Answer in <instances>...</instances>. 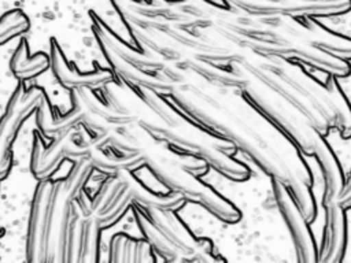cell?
Here are the masks:
<instances>
[{"mask_svg":"<svg viewBox=\"0 0 351 263\" xmlns=\"http://www.w3.org/2000/svg\"><path fill=\"white\" fill-rule=\"evenodd\" d=\"M49 67V55L37 52L34 55L29 53V45L26 40H21L14 55L10 60L11 73L18 79H32Z\"/></svg>","mask_w":351,"mask_h":263,"instance_id":"7c38bea8","label":"cell"},{"mask_svg":"<svg viewBox=\"0 0 351 263\" xmlns=\"http://www.w3.org/2000/svg\"><path fill=\"white\" fill-rule=\"evenodd\" d=\"M77 127V126H75ZM74 127L51 140L49 145H44L43 136L33 133V145L30 155V171L38 179H47L53 175L60 162L64 159V145L71 136Z\"/></svg>","mask_w":351,"mask_h":263,"instance_id":"ba28073f","label":"cell"},{"mask_svg":"<svg viewBox=\"0 0 351 263\" xmlns=\"http://www.w3.org/2000/svg\"><path fill=\"white\" fill-rule=\"evenodd\" d=\"M44 93L40 86L23 89L22 85H18L8 100L5 112L0 118V182L8 177L12 168V144L18 132L25 121L36 112Z\"/></svg>","mask_w":351,"mask_h":263,"instance_id":"6da1fadb","label":"cell"},{"mask_svg":"<svg viewBox=\"0 0 351 263\" xmlns=\"http://www.w3.org/2000/svg\"><path fill=\"white\" fill-rule=\"evenodd\" d=\"M86 215L80 210V207L73 203L71 219L67 231L66 242V262L64 263H80L82 252V238H84V225Z\"/></svg>","mask_w":351,"mask_h":263,"instance_id":"9a60e30c","label":"cell"},{"mask_svg":"<svg viewBox=\"0 0 351 263\" xmlns=\"http://www.w3.org/2000/svg\"><path fill=\"white\" fill-rule=\"evenodd\" d=\"M325 207V226L322 244L317 252V262L337 263L343 260L347 238V223L344 208L336 200L322 201Z\"/></svg>","mask_w":351,"mask_h":263,"instance_id":"8992f818","label":"cell"},{"mask_svg":"<svg viewBox=\"0 0 351 263\" xmlns=\"http://www.w3.org/2000/svg\"><path fill=\"white\" fill-rule=\"evenodd\" d=\"M93 173V167L88 158L74 159V163L69 171V174L63 178L66 188L69 192L77 199L80 193L84 190L88 179Z\"/></svg>","mask_w":351,"mask_h":263,"instance_id":"ac0fdd59","label":"cell"},{"mask_svg":"<svg viewBox=\"0 0 351 263\" xmlns=\"http://www.w3.org/2000/svg\"><path fill=\"white\" fill-rule=\"evenodd\" d=\"M100 226L92 215H86L84 225L82 252L80 263H95L100 258Z\"/></svg>","mask_w":351,"mask_h":263,"instance_id":"e0dca14e","label":"cell"},{"mask_svg":"<svg viewBox=\"0 0 351 263\" xmlns=\"http://www.w3.org/2000/svg\"><path fill=\"white\" fill-rule=\"evenodd\" d=\"M108 260L112 263H148L155 262V256L145 238L136 240L125 233H117L110 241Z\"/></svg>","mask_w":351,"mask_h":263,"instance_id":"30bf717a","label":"cell"},{"mask_svg":"<svg viewBox=\"0 0 351 263\" xmlns=\"http://www.w3.org/2000/svg\"><path fill=\"white\" fill-rule=\"evenodd\" d=\"M317 160H318V166L321 168L322 173V179H324V200H336L343 182H344V177H343V171L339 166L337 159L335 158L332 149L328 147V144L325 141H318L315 144L314 148V153Z\"/></svg>","mask_w":351,"mask_h":263,"instance_id":"8fae6325","label":"cell"},{"mask_svg":"<svg viewBox=\"0 0 351 263\" xmlns=\"http://www.w3.org/2000/svg\"><path fill=\"white\" fill-rule=\"evenodd\" d=\"M93 167L104 174H114L121 170H133L144 163V158L140 153H121L114 155L103 149H93L86 156Z\"/></svg>","mask_w":351,"mask_h":263,"instance_id":"5bb4252c","label":"cell"},{"mask_svg":"<svg viewBox=\"0 0 351 263\" xmlns=\"http://www.w3.org/2000/svg\"><path fill=\"white\" fill-rule=\"evenodd\" d=\"M70 99H71V108L63 115H53L51 101L48 100V96L45 93L40 99V103L36 108V125H37L38 133L44 138L52 140L81 123L84 110L78 103V100L71 93H70Z\"/></svg>","mask_w":351,"mask_h":263,"instance_id":"9c48e42d","label":"cell"},{"mask_svg":"<svg viewBox=\"0 0 351 263\" xmlns=\"http://www.w3.org/2000/svg\"><path fill=\"white\" fill-rule=\"evenodd\" d=\"M132 203L130 190L121 175L118 173L108 174L90 197V215L100 227H108L123 216Z\"/></svg>","mask_w":351,"mask_h":263,"instance_id":"3957f363","label":"cell"},{"mask_svg":"<svg viewBox=\"0 0 351 263\" xmlns=\"http://www.w3.org/2000/svg\"><path fill=\"white\" fill-rule=\"evenodd\" d=\"M53 181L51 178L41 179L33 195L26 236V260L30 263H44V244Z\"/></svg>","mask_w":351,"mask_h":263,"instance_id":"277c9868","label":"cell"},{"mask_svg":"<svg viewBox=\"0 0 351 263\" xmlns=\"http://www.w3.org/2000/svg\"><path fill=\"white\" fill-rule=\"evenodd\" d=\"M75 197L69 192L63 178L53 181L52 197L48 212L44 263H64L67 231Z\"/></svg>","mask_w":351,"mask_h":263,"instance_id":"7a4b0ae2","label":"cell"},{"mask_svg":"<svg viewBox=\"0 0 351 263\" xmlns=\"http://www.w3.org/2000/svg\"><path fill=\"white\" fill-rule=\"evenodd\" d=\"M29 29L30 21L23 11H7L4 15L0 16V45H4L10 40L26 33Z\"/></svg>","mask_w":351,"mask_h":263,"instance_id":"2e32d148","label":"cell"},{"mask_svg":"<svg viewBox=\"0 0 351 263\" xmlns=\"http://www.w3.org/2000/svg\"><path fill=\"white\" fill-rule=\"evenodd\" d=\"M71 95L78 100V103L85 110L100 116L101 119L107 121L108 123H111L114 126H123V125H129L132 122H137L134 118H130V116L117 112L111 105H108L101 99H99L97 95L95 93L93 88H86V86L75 88V89H71Z\"/></svg>","mask_w":351,"mask_h":263,"instance_id":"4fadbf2b","label":"cell"},{"mask_svg":"<svg viewBox=\"0 0 351 263\" xmlns=\"http://www.w3.org/2000/svg\"><path fill=\"white\" fill-rule=\"evenodd\" d=\"M49 67L52 70V74L55 78L69 89L75 88H101L106 82L112 81L114 75L108 70H93L89 73H80L77 70H73L66 60L59 44L52 38L51 40V48H49Z\"/></svg>","mask_w":351,"mask_h":263,"instance_id":"52a82bcc","label":"cell"},{"mask_svg":"<svg viewBox=\"0 0 351 263\" xmlns=\"http://www.w3.org/2000/svg\"><path fill=\"white\" fill-rule=\"evenodd\" d=\"M336 201L343 207H351V170L348 173V177L346 178V181L343 182V186L336 197Z\"/></svg>","mask_w":351,"mask_h":263,"instance_id":"d6986e66","label":"cell"},{"mask_svg":"<svg viewBox=\"0 0 351 263\" xmlns=\"http://www.w3.org/2000/svg\"><path fill=\"white\" fill-rule=\"evenodd\" d=\"M273 190H274V196L278 203L280 211L284 216V221L292 234L299 260L315 262L317 251H315L314 237L310 233L306 218L303 216L295 200L291 197L287 188L276 178H273Z\"/></svg>","mask_w":351,"mask_h":263,"instance_id":"5b68a950","label":"cell"}]
</instances>
